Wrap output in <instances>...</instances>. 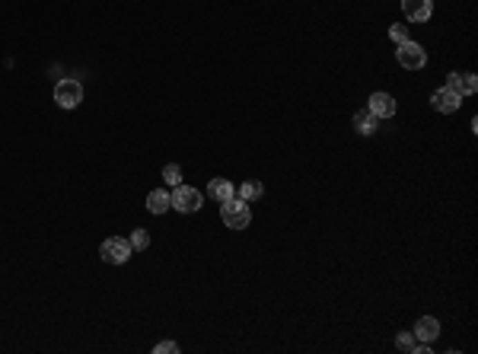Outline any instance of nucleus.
I'll list each match as a JSON object with an SVG mask.
<instances>
[{"instance_id": "f257e3e1", "label": "nucleus", "mask_w": 478, "mask_h": 354, "mask_svg": "<svg viewBox=\"0 0 478 354\" xmlns=\"http://www.w3.org/2000/svg\"><path fill=\"white\" fill-rule=\"evenodd\" d=\"M220 221L230 227V230H246L249 221H252V211H249V201L242 198H230L220 205Z\"/></svg>"}, {"instance_id": "f03ea898", "label": "nucleus", "mask_w": 478, "mask_h": 354, "mask_svg": "<svg viewBox=\"0 0 478 354\" xmlns=\"http://www.w3.org/2000/svg\"><path fill=\"white\" fill-rule=\"evenodd\" d=\"M131 252L134 249L124 236H108V239H102V246H99L102 262H108V265H124L131 259Z\"/></svg>"}, {"instance_id": "7ed1b4c3", "label": "nucleus", "mask_w": 478, "mask_h": 354, "mask_svg": "<svg viewBox=\"0 0 478 354\" xmlns=\"http://www.w3.org/2000/svg\"><path fill=\"white\" fill-rule=\"evenodd\" d=\"M169 201H173V207L179 211V214H195L201 207V192L191 189V185H175V192H169Z\"/></svg>"}, {"instance_id": "20e7f679", "label": "nucleus", "mask_w": 478, "mask_h": 354, "mask_svg": "<svg viewBox=\"0 0 478 354\" xmlns=\"http://www.w3.org/2000/svg\"><path fill=\"white\" fill-rule=\"evenodd\" d=\"M396 58H399V64L405 67V71H421V67L428 64V51L421 48L418 41H405V45H396Z\"/></svg>"}, {"instance_id": "39448f33", "label": "nucleus", "mask_w": 478, "mask_h": 354, "mask_svg": "<svg viewBox=\"0 0 478 354\" xmlns=\"http://www.w3.org/2000/svg\"><path fill=\"white\" fill-rule=\"evenodd\" d=\"M55 102H58L61 109H77L83 102V86L80 80H58V86H55Z\"/></svg>"}, {"instance_id": "423d86ee", "label": "nucleus", "mask_w": 478, "mask_h": 354, "mask_svg": "<svg viewBox=\"0 0 478 354\" xmlns=\"http://www.w3.org/2000/svg\"><path fill=\"white\" fill-rule=\"evenodd\" d=\"M430 102H434V109H437L440 115H450V112H456V109L462 106V96L459 93H453L450 86H443V90H437L434 96H430Z\"/></svg>"}, {"instance_id": "0eeeda50", "label": "nucleus", "mask_w": 478, "mask_h": 354, "mask_svg": "<svg viewBox=\"0 0 478 354\" xmlns=\"http://www.w3.org/2000/svg\"><path fill=\"white\" fill-rule=\"evenodd\" d=\"M402 10L412 23H428L434 13V0H402Z\"/></svg>"}, {"instance_id": "6e6552de", "label": "nucleus", "mask_w": 478, "mask_h": 354, "mask_svg": "<svg viewBox=\"0 0 478 354\" xmlns=\"http://www.w3.org/2000/svg\"><path fill=\"white\" fill-rule=\"evenodd\" d=\"M412 332H414L418 342H428V345H430V342H437V338H440V322L434 319V316H421V319L414 322Z\"/></svg>"}, {"instance_id": "1a4fd4ad", "label": "nucleus", "mask_w": 478, "mask_h": 354, "mask_svg": "<svg viewBox=\"0 0 478 354\" xmlns=\"http://www.w3.org/2000/svg\"><path fill=\"white\" fill-rule=\"evenodd\" d=\"M376 118H392L396 115V99L389 96V93H373L370 96V106H367Z\"/></svg>"}, {"instance_id": "9d476101", "label": "nucleus", "mask_w": 478, "mask_h": 354, "mask_svg": "<svg viewBox=\"0 0 478 354\" xmlns=\"http://www.w3.org/2000/svg\"><path fill=\"white\" fill-rule=\"evenodd\" d=\"M446 86L453 93H459V96H472L478 90V80H475V74H450L446 77Z\"/></svg>"}, {"instance_id": "9b49d317", "label": "nucleus", "mask_w": 478, "mask_h": 354, "mask_svg": "<svg viewBox=\"0 0 478 354\" xmlns=\"http://www.w3.org/2000/svg\"><path fill=\"white\" fill-rule=\"evenodd\" d=\"M207 195L214 198L217 205H223V201L236 198V185H233L230 179H211V185H207Z\"/></svg>"}, {"instance_id": "f8f14e48", "label": "nucleus", "mask_w": 478, "mask_h": 354, "mask_svg": "<svg viewBox=\"0 0 478 354\" xmlns=\"http://www.w3.org/2000/svg\"><path fill=\"white\" fill-rule=\"evenodd\" d=\"M169 207H173V201H169V192L166 189H153L147 195V211L150 214H166Z\"/></svg>"}, {"instance_id": "ddd939ff", "label": "nucleus", "mask_w": 478, "mask_h": 354, "mask_svg": "<svg viewBox=\"0 0 478 354\" xmlns=\"http://www.w3.org/2000/svg\"><path fill=\"white\" fill-rule=\"evenodd\" d=\"M354 128H357V134H363V138H370V134H376L379 118L373 115L370 109H363V112H357V115H354Z\"/></svg>"}, {"instance_id": "4468645a", "label": "nucleus", "mask_w": 478, "mask_h": 354, "mask_svg": "<svg viewBox=\"0 0 478 354\" xmlns=\"http://www.w3.org/2000/svg\"><path fill=\"white\" fill-rule=\"evenodd\" d=\"M262 195H265V185H262V182H242V185H239V198H242V201H249V205H252V201H258Z\"/></svg>"}, {"instance_id": "2eb2a0df", "label": "nucleus", "mask_w": 478, "mask_h": 354, "mask_svg": "<svg viewBox=\"0 0 478 354\" xmlns=\"http://www.w3.org/2000/svg\"><path fill=\"white\" fill-rule=\"evenodd\" d=\"M396 348H399V351H408V354H412L414 348H418V338H414V332H399Z\"/></svg>"}, {"instance_id": "dca6fc26", "label": "nucleus", "mask_w": 478, "mask_h": 354, "mask_svg": "<svg viewBox=\"0 0 478 354\" xmlns=\"http://www.w3.org/2000/svg\"><path fill=\"white\" fill-rule=\"evenodd\" d=\"M147 246H150V233H147V230H140V227H137V230L131 233V249H137V252H144V249H147Z\"/></svg>"}, {"instance_id": "f3484780", "label": "nucleus", "mask_w": 478, "mask_h": 354, "mask_svg": "<svg viewBox=\"0 0 478 354\" xmlns=\"http://www.w3.org/2000/svg\"><path fill=\"white\" fill-rule=\"evenodd\" d=\"M163 182L166 185H179L182 182V169L175 163H169V166H163Z\"/></svg>"}, {"instance_id": "a211bd4d", "label": "nucleus", "mask_w": 478, "mask_h": 354, "mask_svg": "<svg viewBox=\"0 0 478 354\" xmlns=\"http://www.w3.org/2000/svg\"><path fill=\"white\" fill-rule=\"evenodd\" d=\"M389 39L396 41V45H405V41H408V29H405V26H392V29H389Z\"/></svg>"}, {"instance_id": "6ab92c4d", "label": "nucleus", "mask_w": 478, "mask_h": 354, "mask_svg": "<svg viewBox=\"0 0 478 354\" xmlns=\"http://www.w3.org/2000/svg\"><path fill=\"white\" fill-rule=\"evenodd\" d=\"M179 351V345H175V342H160L157 348H153V354H175Z\"/></svg>"}]
</instances>
